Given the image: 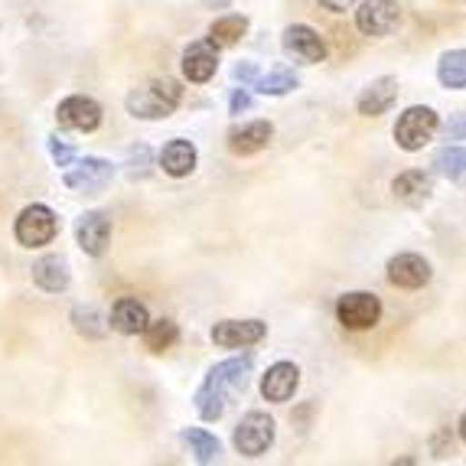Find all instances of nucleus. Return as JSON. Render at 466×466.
<instances>
[{"label":"nucleus","mask_w":466,"mask_h":466,"mask_svg":"<svg viewBox=\"0 0 466 466\" xmlns=\"http://www.w3.org/2000/svg\"><path fill=\"white\" fill-rule=\"evenodd\" d=\"M251 356H235L226 359V362H218L206 372L202 385L196 389V411H199L202 420H218L226 414V408L241 395V391L248 389L251 381Z\"/></svg>","instance_id":"f257e3e1"},{"label":"nucleus","mask_w":466,"mask_h":466,"mask_svg":"<svg viewBox=\"0 0 466 466\" xmlns=\"http://www.w3.org/2000/svg\"><path fill=\"white\" fill-rule=\"evenodd\" d=\"M179 101H183L179 82L164 76V78H150L147 86L134 88L125 98V108L127 115L140 117V121H164V117H170L179 108Z\"/></svg>","instance_id":"f03ea898"},{"label":"nucleus","mask_w":466,"mask_h":466,"mask_svg":"<svg viewBox=\"0 0 466 466\" xmlns=\"http://www.w3.org/2000/svg\"><path fill=\"white\" fill-rule=\"evenodd\" d=\"M437 125H441V115L431 105H411L395 121V144L404 154H418L437 137Z\"/></svg>","instance_id":"7ed1b4c3"},{"label":"nucleus","mask_w":466,"mask_h":466,"mask_svg":"<svg viewBox=\"0 0 466 466\" xmlns=\"http://www.w3.org/2000/svg\"><path fill=\"white\" fill-rule=\"evenodd\" d=\"M336 319H339L342 329H352V333H366L381 323V300L372 290H346V294L336 300Z\"/></svg>","instance_id":"20e7f679"},{"label":"nucleus","mask_w":466,"mask_h":466,"mask_svg":"<svg viewBox=\"0 0 466 466\" xmlns=\"http://www.w3.org/2000/svg\"><path fill=\"white\" fill-rule=\"evenodd\" d=\"M274 437H278V424L268 411H248L245 418L238 420V428L232 434L235 451L241 457H265L268 451L274 447Z\"/></svg>","instance_id":"39448f33"},{"label":"nucleus","mask_w":466,"mask_h":466,"mask_svg":"<svg viewBox=\"0 0 466 466\" xmlns=\"http://www.w3.org/2000/svg\"><path fill=\"white\" fill-rule=\"evenodd\" d=\"M14 235L24 248H43V245H49V241L59 235V218H56V212L49 209V206L33 202V206H26V209L16 216Z\"/></svg>","instance_id":"423d86ee"},{"label":"nucleus","mask_w":466,"mask_h":466,"mask_svg":"<svg viewBox=\"0 0 466 466\" xmlns=\"http://www.w3.org/2000/svg\"><path fill=\"white\" fill-rule=\"evenodd\" d=\"M111 177H115V167L108 160H101V157H86V160L76 157L66 167V187L82 196H98L111 183Z\"/></svg>","instance_id":"0eeeda50"},{"label":"nucleus","mask_w":466,"mask_h":466,"mask_svg":"<svg viewBox=\"0 0 466 466\" xmlns=\"http://www.w3.org/2000/svg\"><path fill=\"white\" fill-rule=\"evenodd\" d=\"M401 24V7L398 0H362L356 10V30L362 36H389V33L398 30Z\"/></svg>","instance_id":"6e6552de"},{"label":"nucleus","mask_w":466,"mask_h":466,"mask_svg":"<svg viewBox=\"0 0 466 466\" xmlns=\"http://www.w3.org/2000/svg\"><path fill=\"white\" fill-rule=\"evenodd\" d=\"M280 43H284V53H288L290 59H297L300 66L327 63V43H323V36H319L313 26H307V24L288 26L284 36H280Z\"/></svg>","instance_id":"1a4fd4ad"},{"label":"nucleus","mask_w":466,"mask_h":466,"mask_svg":"<svg viewBox=\"0 0 466 466\" xmlns=\"http://www.w3.org/2000/svg\"><path fill=\"white\" fill-rule=\"evenodd\" d=\"M56 121L66 131H78V134H92L101 125V105L88 95H69L66 101H59L56 108Z\"/></svg>","instance_id":"9d476101"},{"label":"nucleus","mask_w":466,"mask_h":466,"mask_svg":"<svg viewBox=\"0 0 466 466\" xmlns=\"http://www.w3.org/2000/svg\"><path fill=\"white\" fill-rule=\"evenodd\" d=\"M268 336V323L261 319H222L212 327V342L222 350H248Z\"/></svg>","instance_id":"9b49d317"},{"label":"nucleus","mask_w":466,"mask_h":466,"mask_svg":"<svg viewBox=\"0 0 466 466\" xmlns=\"http://www.w3.org/2000/svg\"><path fill=\"white\" fill-rule=\"evenodd\" d=\"M434 271H431V261L418 251H401L389 261V280L401 290H420L428 288Z\"/></svg>","instance_id":"f8f14e48"},{"label":"nucleus","mask_w":466,"mask_h":466,"mask_svg":"<svg viewBox=\"0 0 466 466\" xmlns=\"http://www.w3.org/2000/svg\"><path fill=\"white\" fill-rule=\"evenodd\" d=\"M398 92H401V86H398L395 76H379L372 78L362 92H359L356 98V111L362 117H379V115H389L391 108H395L398 101Z\"/></svg>","instance_id":"ddd939ff"},{"label":"nucleus","mask_w":466,"mask_h":466,"mask_svg":"<svg viewBox=\"0 0 466 466\" xmlns=\"http://www.w3.org/2000/svg\"><path fill=\"white\" fill-rule=\"evenodd\" d=\"M76 241L86 255L92 258L105 255V248H108L111 241V218L105 212H82L76 222Z\"/></svg>","instance_id":"4468645a"},{"label":"nucleus","mask_w":466,"mask_h":466,"mask_svg":"<svg viewBox=\"0 0 466 466\" xmlns=\"http://www.w3.org/2000/svg\"><path fill=\"white\" fill-rule=\"evenodd\" d=\"M300 389V369L294 362H274L261 379V395L271 404H288Z\"/></svg>","instance_id":"2eb2a0df"},{"label":"nucleus","mask_w":466,"mask_h":466,"mask_svg":"<svg viewBox=\"0 0 466 466\" xmlns=\"http://www.w3.org/2000/svg\"><path fill=\"white\" fill-rule=\"evenodd\" d=\"M179 66H183V76H187L189 82L202 86V82H209V78L218 72V49L212 46L209 39L189 43L187 53H183V59H179Z\"/></svg>","instance_id":"dca6fc26"},{"label":"nucleus","mask_w":466,"mask_h":466,"mask_svg":"<svg viewBox=\"0 0 466 466\" xmlns=\"http://www.w3.org/2000/svg\"><path fill=\"white\" fill-rule=\"evenodd\" d=\"M391 196H395L401 206L418 209V206H424V202L434 196V177L424 170H404L401 177H395V183H391Z\"/></svg>","instance_id":"f3484780"},{"label":"nucleus","mask_w":466,"mask_h":466,"mask_svg":"<svg viewBox=\"0 0 466 466\" xmlns=\"http://www.w3.org/2000/svg\"><path fill=\"white\" fill-rule=\"evenodd\" d=\"M271 137H274L271 121H248V125L235 127V131L228 134V150H232L235 157H255L271 144Z\"/></svg>","instance_id":"a211bd4d"},{"label":"nucleus","mask_w":466,"mask_h":466,"mask_svg":"<svg viewBox=\"0 0 466 466\" xmlns=\"http://www.w3.org/2000/svg\"><path fill=\"white\" fill-rule=\"evenodd\" d=\"M108 323H111V329L121 336H140L144 327L150 323V313L137 297H121V300L111 307Z\"/></svg>","instance_id":"6ab92c4d"},{"label":"nucleus","mask_w":466,"mask_h":466,"mask_svg":"<svg viewBox=\"0 0 466 466\" xmlns=\"http://www.w3.org/2000/svg\"><path fill=\"white\" fill-rule=\"evenodd\" d=\"M69 280H72L69 261L63 255H43L33 265V284L39 290H46V294H63L69 288Z\"/></svg>","instance_id":"aec40b11"},{"label":"nucleus","mask_w":466,"mask_h":466,"mask_svg":"<svg viewBox=\"0 0 466 466\" xmlns=\"http://www.w3.org/2000/svg\"><path fill=\"white\" fill-rule=\"evenodd\" d=\"M196 164H199V154H196L193 144H189V140H183V137L170 140V144L160 150V167H164V173H167V177H173V179L189 177V173L196 170Z\"/></svg>","instance_id":"412c9836"},{"label":"nucleus","mask_w":466,"mask_h":466,"mask_svg":"<svg viewBox=\"0 0 466 466\" xmlns=\"http://www.w3.org/2000/svg\"><path fill=\"white\" fill-rule=\"evenodd\" d=\"M434 173L443 177L447 183H457V187H466V147H457V144H447L443 150L434 154Z\"/></svg>","instance_id":"4be33fe9"},{"label":"nucleus","mask_w":466,"mask_h":466,"mask_svg":"<svg viewBox=\"0 0 466 466\" xmlns=\"http://www.w3.org/2000/svg\"><path fill=\"white\" fill-rule=\"evenodd\" d=\"M437 82L451 92H463L466 88V49H447L437 59Z\"/></svg>","instance_id":"5701e85b"},{"label":"nucleus","mask_w":466,"mask_h":466,"mask_svg":"<svg viewBox=\"0 0 466 466\" xmlns=\"http://www.w3.org/2000/svg\"><path fill=\"white\" fill-rule=\"evenodd\" d=\"M245 33H248V16H241V14L218 16L216 24L209 26V43L216 49H232L235 43H241Z\"/></svg>","instance_id":"b1692460"},{"label":"nucleus","mask_w":466,"mask_h":466,"mask_svg":"<svg viewBox=\"0 0 466 466\" xmlns=\"http://www.w3.org/2000/svg\"><path fill=\"white\" fill-rule=\"evenodd\" d=\"M179 437L189 443L196 463H216V460L222 457V443H218V437L209 434L206 428H187Z\"/></svg>","instance_id":"393cba45"},{"label":"nucleus","mask_w":466,"mask_h":466,"mask_svg":"<svg viewBox=\"0 0 466 466\" xmlns=\"http://www.w3.org/2000/svg\"><path fill=\"white\" fill-rule=\"evenodd\" d=\"M140 336H144V346H147L150 352H167L179 342V327L173 319H154V323L144 327Z\"/></svg>","instance_id":"a878e982"},{"label":"nucleus","mask_w":466,"mask_h":466,"mask_svg":"<svg viewBox=\"0 0 466 466\" xmlns=\"http://www.w3.org/2000/svg\"><path fill=\"white\" fill-rule=\"evenodd\" d=\"M297 86H300V78H297L290 69H274V72H268V76H258L255 78L258 92L271 95V98H280V95L297 92Z\"/></svg>","instance_id":"bb28decb"},{"label":"nucleus","mask_w":466,"mask_h":466,"mask_svg":"<svg viewBox=\"0 0 466 466\" xmlns=\"http://www.w3.org/2000/svg\"><path fill=\"white\" fill-rule=\"evenodd\" d=\"M72 323H76V329L82 336H92V339H98V336H105V317H101L95 307H76L72 310Z\"/></svg>","instance_id":"cd10ccee"},{"label":"nucleus","mask_w":466,"mask_h":466,"mask_svg":"<svg viewBox=\"0 0 466 466\" xmlns=\"http://www.w3.org/2000/svg\"><path fill=\"white\" fill-rule=\"evenodd\" d=\"M127 177L131 179H144L150 173V167H154V154H150L147 144H137V147L127 150Z\"/></svg>","instance_id":"c85d7f7f"},{"label":"nucleus","mask_w":466,"mask_h":466,"mask_svg":"<svg viewBox=\"0 0 466 466\" xmlns=\"http://www.w3.org/2000/svg\"><path fill=\"white\" fill-rule=\"evenodd\" d=\"M437 134H441V140H447V144L466 140V111H453L447 121L437 125Z\"/></svg>","instance_id":"c756f323"},{"label":"nucleus","mask_w":466,"mask_h":466,"mask_svg":"<svg viewBox=\"0 0 466 466\" xmlns=\"http://www.w3.org/2000/svg\"><path fill=\"white\" fill-rule=\"evenodd\" d=\"M46 144H49V154H53V160H56L59 167H69L72 160H76V150H72L69 144H63V140L56 137V134L46 140Z\"/></svg>","instance_id":"7c9ffc66"},{"label":"nucleus","mask_w":466,"mask_h":466,"mask_svg":"<svg viewBox=\"0 0 466 466\" xmlns=\"http://www.w3.org/2000/svg\"><path fill=\"white\" fill-rule=\"evenodd\" d=\"M248 108H251V95H248V88H245V86L235 88L232 98H228V111H232V115H241V111H248Z\"/></svg>","instance_id":"2f4dec72"},{"label":"nucleus","mask_w":466,"mask_h":466,"mask_svg":"<svg viewBox=\"0 0 466 466\" xmlns=\"http://www.w3.org/2000/svg\"><path fill=\"white\" fill-rule=\"evenodd\" d=\"M232 76L238 78L241 86H255V78H258V69H255V63H238L232 69Z\"/></svg>","instance_id":"473e14b6"},{"label":"nucleus","mask_w":466,"mask_h":466,"mask_svg":"<svg viewBox=\"0 0 466 466\" xmlns=\"http://www.w3.org/2000/svg\"><path fill=\"white\" fill-rule=\"evenodd\" d=\"M317 4L323 10H329V14H346V10H350L356 0H317Z\"/></svg>","instance_id":"72a5a7b5"},{"label":"nucleus","mask_w":466,"mask_h":466,"mask_svg":"<svg viewBox=\"0 0 466 466\" xmlns=\"http://www.w3.org/2000/svg\"><path fill=\"white\" fill-rule=\"evenodd\" d=\"M202 4H206L209 10H222V7H228L232 0H202Z\"/></svg>","instance_id":"f704fd0d"},{"label":"nucleus","mask_w":466,"mask_h":466,"mask_svg":"<svg viewBox=\"0 0 466 466\" xmlns=\"http://www.w3.org/2000/svg\"><path fill=\"white\" fill-rule=\"evenodd\" d=\"M457 434H460V441H463V447H466V411L460 414V424H457Z\"/></svg>","instance_id":"c9c22d12"}]
</instances>
